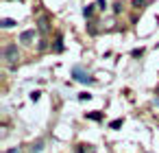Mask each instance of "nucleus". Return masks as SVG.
I'll return each mask as SVG.
<instances>
[{
    "label": "nucleus",
    "mask_w": 159,
    "mask_h": 153,
    "mask_svg": "<svg viewBox=\"0 0 159 153\" xmlns=\"http://www.w3.org/2000/svg\"><path fill=\"white\" fill-rule=\"evenodd\" d=\"M83 13H85V18H89V16L94 13V7H85V11H83Z\"/></svg>",
    "instance_id": "1a4fd4ad"
},
{
    "label": "nucleus",
    "mask_w": 159,
    "mask_h": 153,
    "mask_svg": "<svg viewBox=\"0 0 159 153\" xmlns=\"http://www.w3.org/2000/svg\"><path fill=\"white\" fill-rule=\"evenodd\" d=\"M5 61L7 64H16L18 59H20V53H18V46H13V44H9V46H5Z\"/></svg>",
    "instance_id": "f257e3e1"
},
{
    "label": "nucleus",
    "mask_w": 159,
    "mask_h": 153,
    "mask_svg": "<svg viewBox=\"0 0 159 153\" xmlns=\"http://www.w3.org/2000/svg\"><path fill=\"white\" fill-rule=\"evenodd\" d=\"M120 125H122V120H120V118H118V120H111V125H109V127H111V129H118V127H120Z\"/></svg>",
    "instance_id": "6e6552de"
},
{
    "label": "nucleus",
    "mask_w": 159,
    "mask_h": 153,
    "mask_svg": "<svg viewBox=\"0 0 159 153\" xmlns=\"http://www.w3.org/2000/svg\"><path fill=\"white\" fill-rule=\"evenodd\" d=\"M74 79H76V81H81V83H92V81H94V79H92L89 74H85L81 68H74Z\"/></svg>",
    "instance_id": "f03ea898"
},
{
    "label": "nucleus",
    "mask_w": 159,
    "mask_h": 153,
    "mask_svg": "<svg viewBox=\"0 0 159 153\" xmlns=\"http://www.w3.org/2000/svg\"><path fill=\"white\" fill-rule=\"evenodd\" d=\"M55 50H57V53H61V50H63V44H61V37H57V44H55Z\"/></svg>",
    "instance_id": "0eeeda50"
},
{
    "label": "nucleus",
    "mask_w": 159,
    "mask_h": 153,
    "mask_svg": "<svg viewBox=\"0 0 159 153\" xmlns=\"http://www.w3.org/2000/svg\"><path fill=\"white\" fill-rule=\"evenodd\" d=\"M0 24H2L5 29H11V26H13L16 22H13V20H2V22H0Z\"/></svg>",
    "instance_id": "423d86ee"
},
{
    "label": "nucleus",
    "mask_w": 159,
    "mask_h": 153,
    "mask_svg": "<svg viewBox=\"0 0 159 153\" xmlns=\"http://www.w3.org/2000/svg\"><path fill=\"white\" fill-rule=\"evenodd\" d=\"M133 5H135V7H139V5H146V0H135Z\"/></svg>",
    "instance_id": "f8f14e48"
},
{
    "label": "nucleus",
    "mask_w": 159,
    "mask_h": 153,
    "mask_svg": "<svg viewBox=\"0 0 159 153\" xmlns=\"http://www.w3.org/2000/svg\"><path fill=\"white\" fill-rule=\"evenodd\" d=\"M87 118H92V120H100L102 114H100V112H94V114H87Z\"/></svg>",
    "instance_id": "39448f33"
},
{
    "label": "nucleus",
    "mask_w": 159,
    "mask_h": 153,
    "mask_svg": "<svg viewBox=\"0 0 159 153\" xmlns=\"http://www.w3.org/2000/svg\"><path fill=\"white\" fill-rule=\"evenodd\" d=\"M142 55H144L142 48H135V50H133V57H142Z\"/></svg>",
    "instance_id": "9d476101"
},
{
    "label": "nucleus",
    "mask_w": 159,
    "mask_h": 153,
    "mask_svg": "<svg viewBox=\"0 0 159 153\" xmlns=\"http://www.w3.org/2000/svg\"><path fill=\"white\" fill-rule=\"evenodd\" d=\"M39 29H42V31H48V20H46V18L39 20Z\"/></svg>",
    "instance_id": "20e7f679"
},
{
    "label": "nucleus",
    "mask_w": 159,
    "mask_h": 153,
    "mask_svg": "<svg viewBox=\"0 0 159 153\" xmlns=\"http://www.w3.org/2000/svg\"><path fill=\"white\" fill-rule=\"evenodd\" d=\"M39 151H42V142H37V144L33 146V153H39Z\"/></svg>",
    "instance_id": "9b49d317"
},
{
    "label": "nucleus",
    "mask_w": 159,
    "mask_h": 153,
    "mask_svg": "<svg viewBox=\"0 0 159 153\" xmlns=\"http://www.w3.org/2000/svg\"><path fill=\"white\" fill-rule=\"evenodd\" d=\"M35 37V31H24L22 35H20V42H24V44H31V40Z\"/></svg>",
    "instance_id": "7ed1b4c3"
},
{
    "label": "nucleus",
    "mask_w": 159,
    "mask_h": 153,
    "mask_svg": "<svg viewBox=\"0 0 159 153\" xmlns=\"http://www.w3.org/2000/svg\"><path fill=\"white\" fill-rule=\"evenodd\" d=\"M7 153H20V149H9Z\"/></svg>",
    "instance_id": "ddd939ff"
}]
</instances>
